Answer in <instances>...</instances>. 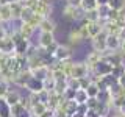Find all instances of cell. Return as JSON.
I'll return each instance as SVG.
<instances>
[{
	"instance_id": "27",
	"label": "cell",
	"mask_w": 125,
	"mask_h": 117,
	"mask_svg": "<svg viewBox=\"0 0 125 117\" xmlns=\"http://www.w3.org/2000/svg\"><path fill=\"white\" fill-rule=\"evenodd\" d=\"M97 6H99L97 0H83V3H81V8H83L84 11H92V10H97Z\"/></svg>"
},
{
	"instance_id": "49",
	"label": "cell",
	"mask_w": 125,
	"mask_h": 117,
	"mask_svg": "<svg viewBox=\"0 0 125 117\" xmlns=\"http://www.w3.org/2000/svg\"><path fill=\"white\" fill-rule=\"evenodd\" d=\"M2 23H3V20H2V17H0V27H2Z\"/></svg>"
},
{
	"instance_id": "14",
	"label": "cell",
	"mask_w": 125,
	"mask_h": 117,
	"mask_svg": "<svg viewBox=\"0 0 125 117\" xmlns=\"http://www.w3.org/2000/svg\"><path fill=\"white\" fill-rule=\"evenodd\" d=\"M5 100L8 101V105L13 108V106H16V105H19V103L22 101V95H21L17 91H13V89H10V92L6 94Z\"/></svg>"
},
{
	"instance_id": "40",
	"label": "cell",
	"mask_w": 125,
	"mask_h": 117,
	"mask_svg": "<svg viewBox=\"0 0 125 117\" xmlns=\"http://www.w3.org/2000/svg\"><path fill=\"white\" fill-rule=\"evenodd\" d=\"M66 5H70L73 8H81V3H83V0H66Z\"/></svg>"
},
{
	"instance_id": "43",
	"label": "cell",
	"mask_w": 125,
	"mask_h": 117,
	"mask_svg": "<svg viewBox=\"0 0 125 117\" xmlns=\"http://www.w3.org/2000/svg\"><path fill=\"white\" fill-rule=\"evenodd\" d=\"M53 117H69L66 114L64 111H60V109H56V111H53Z\"/></svg>"
},
{
	"instance_id": "25",
	"label": "cell",
	"mask_w": 125,
	"mask_h": 117,
	"mask_svg": "<svg viewBox=\"0 0 125 117\" xmlns=\"http://www.w3.org/2000/svg\"><path fill=\"white\" fill-rule=\"evenodd\" d=\"M100 17H99V13H97V10H92V11H86L84 14V22L91 23V22H99Z\"/></svg>"
},
{
	"instance_id": "15",
	"label": "cell",
	"mask_w": 125,
	"mask_h": 117,
	"mask_svg": "<svg viewBox=\"0 0 125 117\" xmlns=\"http://www.w3.org/2000/svg\"><path fill=\"white\" fill-rule=\"evenodd\" d=\"M55 42V36H53V33H41L39 34V47L41 49H47L49 45H52Z\"/></svg>"
},
{
	"instance_id": "44",
	"label": "cell",
	"mask_w": 125,
	"mask_h": 117,
	"mask_svg": "<svg viewBox=\"0 0 125 117\" xmlns=\"http://www.w3.org/2000/svg\"><path fill=\"white\" fill-rule=\"evenodd\" d=\"M119 52L122 53V56L125 58V39H124V41H120V49H119Z\"/></svg>"
},
{
	"instance_id": "13",
	"label": "cell",
	"mask_w": 125,
	"mask_h": 117,
	"mask_svg": "<svg viewBox=\"0 0 125 117\" xmlns=\"http://www.w3.org/2000/svg\"><path fill=\"white\" fill-rule=\"evenodd\" d=\"M86 25H88V36H89V39H94L95 36H99L102 31H103V27H102L99 22H91V23L86 22Z\"/></svg>"
},
{
	"instance_id": "20",
	"label": "cell",
	"mask_w": 125,
	"mask_h": 117,
	"mask_svg": "<svg viewBox=\"0 0 125 117\" xmlns=\"http://www.w3.org/2000/svg\"><path fill=\"white\" fill-rule=\"evenodd\" d=\"M47 105H44V103H36V105H33V106H31V114H33V117H41L42 114H44V112L47 111Z\"/></svg>"
},
{
	"instance_id": "3",
	"label": "cell",
	"mask_w": 125,
	"mask_h": 117,
	"mask_svg": "<svg viewBox=\"0 0 125 117\" xmlns=\"http://www.w3.org/2000/svg\"><path fill=\"white\" fill-rule=\"evenodd\" d=\"M62 14L69 19H73V20H84V14L86 11L83 8H73L70 5H66L64 10H62Z\"/></svg>"
},
{
	"instance_id": "21",
	"label": "cell",
	"mask_w": 125,
	"mask_h": 117,
	"mask_svg": "<svg viewBox=\"0 0 125 117\" xmlns=\"http://www.w3.org/2000/svg\"><path fill=\"white\" fill-rule=\"evenodd\" d=\"M11 16H13V20L14 19H19L22 14V10H23V5L21 2H16V3H11Z\"/></svg>"
},
{
	"instance_id": "45",
	"label": "cell",
	"mask_w": 125,
	"mask_h": 117,
	"mask_svg": "<svg viewBox=\"0 0 125 117\" xmlns=\"http://www.w3.org/2000/svg\"><path fill=\"white\" fill-rule=\"evenodd\" d=\"M86 117H100V116L97 114V112L94 111V109H89V111H88V114H86Z\"/></svg>"
},
{
	"instance_id": "1",
	"label": "cell",
	"mask_w": 125,
	"mask_h": 117,
	"mask_svg": "<svg viewBox=\"0 0 125 117\" xmlns=\"http://www.w3.org/2000/svg\"><path fill=\"white\" fill-rule=\"evenodd\" d=\"M52 11H53L52 3H50L49 0H41V2H38V3H36V6H34L33 13H34V14H38V16H41L42 19H47V17H50Z\"/></svg>"
},
{
	"instance_id": "33",
	"label": "cell",
	"mask_w": 125,
	"mask_h": 117,
	"mask_svg": "<svg viewBox=\"0 0 125 117\" xmlns=\"http://www.w3.org/2000/svg\"><path fill=\"white\" fill-rule=\"evenodd\" d=\"M125 73V66H116V67H113V72H111V75L116 78H119V77H122Z\"/></svg>"
},
{
	"instance_id": "2",
	"label": "cell",
	"mask_w": 125,
	"mask_h": 117,
	"mask_svg": "<svg viewBox=\"0 0 125 117\" xmlns=\"http://www.w3.org/2000/svg\"><path fill=\"white\" fill-rule=\"evenodd\" d=\"M106 38H108V34L105 33V31H102L99 36H95L94 39H91L94 52H97V53H105V52H106V50H108L106 49Z\"/></svg>"
},
{
	"instance_id": "6",
	"label": "cell",
	"mask_w": 125,
	"mask_h": 117,
	"mask_svg": "<svg viewBox=\"0 0 125 117\" xmlns=\"http://www.w3.org/2000/svg\"><path fill=\"white\" fill-rule=\"evenodd\" d=\"M111 72H113V66L109 64L108 61H105L103 58H102V61L97 64L95 70L91 72V73H94L95 77H106V75H111Z\"/></svg>"
},
{
	"instance_id": "9",
	"label": "cell",
	"mask_w": 125,
	"mask_h": 117,
	"mask_svg": "<svg viewBox=\"0 0 125 117\" xmlns=\"http://www.w3.org/2000/svg\"><path fill=\"white\" fill-rule=\"evenodd\" d=\"M11 117H33V114H31V111L27 106L19 103L11 108Z\"/></svg>"
},
{
	"instance_id": "23",
	"label": "cell",
	"mask_w": 125,
	"mask_h": 117,
	"mask_svg": "<svg viewBox=\"0 0 125 117\" xmlns=\"http://www.w3.org/2000/svg\"><path fill=\"white\" fill-rule=\"evenodd\" d=\"M86 94H88L89 98H97V97H99V94H100L99 86L94 83V81H91V84H89L88 89H86Z\"/></svg>"
},
{
	"instance_id": "39",
	"label": "cell",
	"mask_w": 125,
	"mask_h": 117,
	"mask_svg": "<svg viewBox=\"0 0 125 117\" xmlns=\"http://www.w3.org/2000/svg\"><path fill=\"white\" fill-rule=\"evenodd\" d=\"M78 30H80V33H81V36H83V39H88V25H86V22L84 23H81L80 27H78Z\"/></svg>"
},
{
	"instance_id": "24",
	"label": "cell",
	"mask_w": 125,
	"mask_h": 117,
	"mask_svg": "<svg viewBox=\"0 0 125 117\" xmlns=\"http://www.w3.org/2000/svg\"><path fill=\"white\" fill-rule=\"evenodd\" d=\"M69 41H70V44H80L81 41H83V36H81V33H80V30H70V33H69Z\"/></svg>"
},
{
	"instance_id": "47",
	"label": "cell",
	"mask_w": 125,
	"mask_h": 117,
	"mask_svg": "<svg viewBox=\"0 0 125 117\" xmlns=\"http://www.w3.org/2000/svg\"><path fill=\"white\" fill-rule=\"evenodd\" d=\"M119 112H120V114H122V116H125V105H124V106L119 109Z\"/></svg>"
},
{
	"instance_id": "16",
	"label": "cell",
	"mask_w": 125,
	"mask_h": 117,
	"mask_svg": "<svg viewBox=\"0 0 125 117\" xmlns=\"http://www.w3.org/2000/svg\"><path fill=\"white\" fill-rule=\"evenodd\" d=\"M34 27L31 25V23H22L21 27H19V33H21V36L23 38V39H27V41H30V38L33 36V33H34Z\"/></svg>"
},
{
	"instance_id": "37",
	"label": "cell",
	"mask_w": 125,
	"mask_h": 117,
	"mask_svg": "<svg viewBox=\"0 0 125 117\" xmlns=\"http://www.w3.org/2000/svg\"><path fill=\"white\" fill-rule=\"evenodd\" d=\"M91 77H84V78H81L80 80V88L83 89V91H86V89H88V86L91 84Z\"/></svg>"
},
{
	"instance_id": "7",
	"label": "cell",
	"mask_w": 125,
	"mask_h": 117,
	"mask_svg": "<svg viewBox=\"0 0 125 117\" xmlns=\"http://www.w3.org/2000/svg\"><path fill=\"white\" fill-rule=\"evenodd\" d=\"M102 61V53H97V52H92L91 53H88V56H86V61H84V64L88 66V69H89V72H94L97 67V64Z\"/></svg>"
},
{
	"instance_id": "50",
	"label": "cell",
	"mask_w": 125,
	"mask_h": 117,
	"mask_svg": "<svg viewBox=\"0 0 125 117\" xmlns=\"http://www.w3.org/2000/svg\"><path fill=\"white\" fill-rule=\"evenodd\" d=\"M36 2H41V0H36Z\"/></svg>"
},
{
	"instance_id": "19",
	"label": "cell",
	"mask_w": 125,
	"mask_h": 117,
	"mask_svg": "<svg viewBox=\"0 0 125 117\" xmlns=\"http://www.w3.org/2000/svg\"><path fill=\"white\" fill-rule=\"evenodd\" d=\"M108 8L109 10H114V11H119L122 13L125 10V0H108Z\"/></svg>"
},
{
	"instance_id": "29",
	"label": "cell",
	"mask_w": 125,
	"mask_h": 117,
	"mask_svg": "<svg viewBox=\"0 0 125 117\" xmlns=\"http://www.w3.org/2000/svg\"><path fill=\"white\" fill-rule=\"evenodd\" d=\"M97 13H99V17L100 19H105V20H106L108 13H109L108 5H99V6H97Z\"/></svg>"
},
{
	"instance_id": "22",
	"label": "cell",
	"mask_w": 125,
	"mask_h": 117,
	"mask_svg": "<svg viewBox=\"0 0 125 117\" xmlns=\"http://www.w3.org/2000/svg\"><path fill=\"white\" fill-rule=\"evenodd\" d=\"M0 117H11V106L5 98H0Z\"/></svg>"
},
{
	"instance_id": "32",
	"label": "cell",
	"mask_w": 125,
	"mask_h": 117,
	"mask_svg": "<svg viewBox=\"0 0 125 117\" xmlns=\"http://www.w3.org/2000/svg\"><path fill=\"white\" fill-rule=\"evenodd\" d=\"M38 98H39V103H44V105H47L49 103V98H50V92L49 91H41L38 94Z\"/></svg>"
},
{
	"instance_id": "28",
	"label": "cell",
	"mask_w": 125,
	"mask_h": 117,
	"mask_svg": "<svg viewBox=\"0 0 125 117\" xmlns=\"http://www.w3.org/2000/svg\"><path fill=\"white\" fill-rule=\"evenodd\" d=\"M88 94H86V91H83V89H80V91H77V94H75V101L78 105H81V103H86L88 101Z\"/></svg>"
},
{
	"instance_id": "12",
	"label": "cell",
	"mask_w": 125,
	"mask_h": 117,
	"mask_svg": "<svg viewBox=\"0 0 125 117\" xmlns=\"http://www.w3.org/2000/svg\"><path fill=\"white\" fill-rule=\"evenodd\" d=\"M38 28L41 30V33H55V30H56V23H55L50 17H47V19H42V22L39 23Z\"/></svg>"
},
{
	"instance_id": "26",
	"label": "cell",
	"mask_w": 125,
	"mask_h": 117,
	"mask_svg": "<svg viewBox=\"0 0 125 117\" xmlns=\"http://www.w3.org/2000/svg\"><path fill=\"white\" fill-rule=\"evenodd\" d=\"M55 88H56V80L53 78V75H50L44 81V89H45V91H49V92H53Z\"/></svg>"
},
{
	"instance_id": "11",
	"label": "cell",
	"mask_w": 125,
	"mask_h": 117,
	"mask_svg": "<svg viewBox=\"0 0 125 117\" xmlns=\"http://www.w3.org/2000/svg\"><path fill=\"white\" fill-rule=\"evenodd\" d=\"M25 89H28L30 94H39L41 91H44V81H41V80H38V78L33 77L28 81V84H27Z\"/></svg>"
},
{
	"instance_id": "17",
	"label": "cell",
	"mask_w": 125,
	"mask_h": 117,
	"mask_svg": "<svg viewBox=\"0 0 125 117\" xmlns=\"http://www.w3.org/2000/svg\"><path fill=\"white\" fill-rule=\"evenodd\" d=\"M106 49L109 52H119L120 49V38L119 36H108L106 38Z\"/></svg>"
},
{
	"instance_id": "48",
	"label": "cell",
	"mask_w": 125,
	"mask_h": 117,
	"mask_svg": "<svg viewBox=\"0 0 125 117\" xmlns=\"http://www.w3.org/2000/svg\"><path fill=\"white\" fill-rule=\"evenodd\" d=\"M19 2H21V3H25V2H27V0H19Z\"/></svg>"
},
{
	"instance_id": "41",
	"label": "cell",
	"mask_w": 125,
	"mask_h": 117,
	"mask_svg": "<svg viewBox=\"0 0 125 117\" xmlns=\"http://www.w3.org/2000/svg\"><path fill=\"white\" fill-rule=\"evenodd\" d=\"M10 36V33H8V30L5 28V27H0V39H5Z\"/></svg>"
},
{
	"instance_id": "38",
	"label": "cell",
	"mask_w": 125,
	"mask_h": 117,
	"mask_svg": "<svg viewBox=\"0 0 125 117\" xmlns=\"http://www.w3.org/2000/svg\"><path fill=\"white\" fill-rule=\"evenodd\" d=\"M116 23H117V25H119V27H120V28H122V30L125 28V13H124V11H122V13L119 14V17H117Z\"/></svg>"
},
{
	"instance_id": "31",
	"label": "cell",
	"mask_w": 125,
	"mask_h": 117,
	"mask_svg": "<svg viewBox=\"0 0 125 117\" xmlns=\"http://www.w3.org/2000/svg\"><path fill=\"white\" fill-rule=\"evenodd\" d=\"M67 88L69 89H73V91H80V80L77 78H67Z\"/></svg>"
},
{
	"instance_id": "10",
	"label": "cell",
	"mask_w": 125,
	"mask_h": 117,
	"mask_svg": "<svg viewBox=\"0 0 125 117\" xmlns=\"http://www.w3.org/2000/svg\"><path fill=\"white\" fill-rule=\"evenodd\" d=\"M31 73H33L34 78H38V80H41V81H45L47 78L52 75V70H50L49 66H42V67H38V69L31 70Z\"/></svg>"
},
{
	"instance_id": "42",
	"label": "cell",
	"mask_w": 125,
	"mask_h": 117,
	"mask_svg": "<svg viewBox=\"0 0 125 117\" xmlns=\"http://www.w3.org/2000/svg\"><path fill=\"white\" fill-rule=\"evenodd\" d=\"M117 84H119V88L125 89V73H124L122 77H119V78H117Z\"/></svg>"
},
{
	"instance_id": "36",
	"label": "cell",
	"mask_w": 125,
	"mask_h": 117,
	"mask_svg": "<svg viewBox=\"0 0 125 117\" xmlns=\"http://www.w3.org/2000/svg\"><path fill=\"white\" fill-rule=\"evenodd\" d=\"M99 98H88V101H86V106H88V109H95L97 106H99Z\"/></svg>"
},
{
	"instance_id": "30",
	"label": "cell",
	"mask_w": 125,
	"mask_h": 117,
	"mask_svg": "<svg viewBox=\"0 0 125 117\" xmlns=\"http://www.w3.org/2000/svg\"><path fill=\"white\" fill-rule=\"evenodd\" d=\"M8 92H10V83L0 80V98H5Z\"/></svg>"
},
{
	"instance_id": "18",
	"label": "cell",
	"mask_w": 125,
	"mask_h": 117,
	"mask_svg": "<svg viewBox=\"0 0 125 117\" xmlns=\"http://www.w3.org/2000/svg\"><path fill=\"white\" fill-rule=\"evenodd\" d=\"M0 17H2L3 22L13 20V16H11V6L10 5H0Z\"/></svg>"
},
{
	"instance_id": "46",
	"label": "cell",
	"mask_w": 125,
	"mask_h": 117,
	"mask_svg": "<svg viewBox=\"0 0 125 117\" xmlns=\"http://www.w3.org/2000/svg\"><path fill=\"white\" fill-rule=\"evenodd\" d=\"M97 3H99V5H106L108 0H97Z\"/></svg>"
},
{
	"instance_id": "34",
	"label": "cell",
	"mask_w": 125,
	"mask_h": 117,
	"mask_svg": "<svg viewBox=\"0 0 125 117\" xmlns=\"http://www.w3.org/2000/svg\"><path fill=\"white\" fill-rule=\"evenodd\" d=\"M58 45H60V44H58V42L55 41L52 45H49V47H47V49H45V55H47V56H53L55 52H56V49H58Z\"/></svg>"
},
{
	"instance_id": "8",
	"label": "cell",
	"mask_w": 125,
	"mask_h": 117,
	"mask_svg": "<svg viewBox=\"0 0 125 117\" xmlns=\"http://www.w3.org/2000/svg\"><path fill=\"white\" fill-rule=\"evenodd\" d=\"M31 78H33L31 70H23V72H19L17 75H16L13 84H17V86H21V88H27V84H28V81Z\"/></svg>"
},
{
	"instance_id": "35",
	"label": "cell",
	"mask_w": 125,
	"mask_h": 117,
	"mask_svg": "<svg viewBox=\"0 0 125 117\" xmlns=\"http://www.w3.org/2000/svg\"><path fill=\"white\" fill-rule=\"evenodd\" d=\"M75 94H77V91H73V89H66V92L62 94V97H64V100H75Z\"/></svg>"
},
{
	"instance_id": "4",
	"label": "cell",
	"mask_w": 125,
	"mask_h": 117,
	"mask_svg": "<svg viewBox=\"0 0 125 117\" xmlns=\"http://www.w3.org/2000/svg\"><path fill=\"white\" fill-rule=\"evenodd\" d=\"M89 69L84 62H73V67H72V73H70L69 78H77V80H81L84 77H89Z\"/></svg>"
},
{
	"instance_id": "5",
	"label": "cell",
	"mask_w": 125,
	"mask_h": 117,
	"mask_svg": "<svg viewBox=\"0 0 125 117\" xmlns=\"http://www.w3.org/2000/svg\"><path fill=\"white\" fill-rule=\"evenodd\" d=\"M53 58H55V61H61V62L69 61L70 58H72V50H70L67 45L60 44L58 49H56V52H55V55H53Z\"/></svg>"
}]
</instances>
